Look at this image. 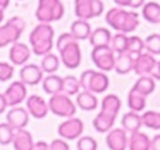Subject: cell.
I'll list each match as a JSON object with an SVG mask.
<instances>
[{
    "instance_id": "f35d334b",
    "label": "cell",
    "mask_w": 160,
    "mask_h": 150,
    "mask_svg": "<svg viewBox=\"0 0 160 150\" xmlns=\"http://www.w3.org/2000/svg\"><path fill=\"white\" fill-rule=\"evenodd\" d=\"M14 74V65L10 62H4L0 61V82H7L13 78Z\"/></svg>"
},
{
    "instance_id": "d4e9b609",
    "label": "cell",
    "mask_w": 160,
    "mask_h": 150,
    "mask_svg": "<svg viewBox=\"0 0 160 150\" xmlns=\"http://www.w3.org/2000/svg\"><path fill=\"white\" fill-rule=\"evenodd\" d=\"M41 84L44 92L48 93L50 96L62 92V77H60L57 74H48L47 77L42 78Z\"/></svg>"
},
{
    "instance_id": "f6af8a7d",
    "label": "cell",
    "mask_w": 160,
    "mask_h": 150,
    "mask_svg": "<svg viewBox=\"0 0 160 150\" xmlns=\"http://www.w3.org/2000/svg\"><path fill=\"white\" fill-rule=\"evenodd\" d=\"M7 108H9V106H7L6 98H4V95H3V93H0V115L3 113V112L6 111Z\"/></svg>"
},
{
    "instance_id": "4fadbf2b",
    "label": "cell",
    "mask_w": 160,
    "mask_h": 150,
    "mask_svg": "<svg viewBox=\"0 0 160 150\" xmlns=\"http://www.w3.org/2000/svg\"><path fill=\"white\" fill-rule=\"evenodd\" d=\"M30 57H31V50L27 44L20 41H16L12 44L9 51V60L12 65L23 67L24 64H27Z\"/></svg>"
},
{
    "instance_id": "7dc6e473",
    "label": "cell",
    "mask_w": 160,
    "mask_h": 150,
    "mask_svg": "<svg viewBox=\"0 0 160 150\" xmlns=\"http://www.w3.org/2000/svg\"><path fill=\"white\" fill-rule=\"evenodd\" d=\"M152 77H153V78H160V61H157L156 69H154V72L152 74Z\"/></svg>"
},
{
    "instance_id": "f546056e",
    "label": "cell",
    "mask_w": 160,
    "mask_h": 150,
    "mask_svg": "<svg viewBox=\"0 0 160 150\" xmlns=\"http://www.w3.org/2000/svg\"><path fill=\"white\" fill-rule=\"evenodd\" d=\"M60 57L55 54H52V52H48V54L42 55V60H41V64H40V68L42 69V72L44 74H55V72L58 71V68H60Z\"/></svg>"
},
{
    "instance_id": "d590c367",
    "label": "cell",
    "mask_w": 160,
    "mask_h": 150,
    "mask_svg": "<svg viewBox=\"0 0 160 150\" xmlns=\"http://www.w3.org/2000/svg\"><path fill=\"white\" fill-rule=\"evenodd\" d=\"M145 50L152 55L160 54V34H150L145 40Z\"/></svg>"
},
{
    "instance_id": "7c38bea8",
    "label": "cell",
    "mask_w": 160,
    "mask_h": 150,
    "mask_svg": "<svg viewBox=\"0 0 160 150\" xmlns=\"http://www.w3.org/2000/svg\"><path fill=\"white\" fill-rule=\"evenodd\" d=\"M26 109L28 115L33 116L34 119H44L48 115V103L42 96L40 95H30L26 99Z\"/></svg>"
},
{
    "instance_id": "ba28073f",
    "label": "cell",
    "mask_w": 160,
    "mask_h": 150,
    "mask_svg": "<svg viewBox=\"0 0 160 150\" xmlns=\"http://www.w3.org/2000/svg\"><path fill=\"white\" fill-rule=\"evenodd\" d=\"M58 136L64 140H77L78 138H81L84 133V122L79 118H68L64 122H61L57 128Z\"/></svg>"
},
{
    "instance_id": "7bdbcfd3",
    "label": "cell",
    "mask_w": 160,
    "mask_h": 150,
    "mask_svg": "<svg viewBox=\"0 0 160 150\" xmlns=\"http://www.w3.org/2000/svg\"><path fill=\"white\" fill-rule=\"evenodd\" d=\"M31 150H50V146H48V143H47V142L38 140V142H36V143H34V146H33V149H31Z\"/></svg>"
},
{
    "instance_id": "2e32d148",
    "label": "cell",
    "mask_w": 160,
    "mask_h": 150,
    "mask_svg": "<svg viewBox=\"0 0 160 150\" xmlns=\"http://www.w3.org/2000/svg\"><path fill=\"white\" fill-rule=\"evenodd\" d=\"M44 78V72L37 64H24L20 69V81L24 85H38Z\"/></svg>"
},
{
    "instance_id": "484cf974",
    "label": "cell",
    "mask_w": 160,
    "mask_h": 150,
    "mask_svg": "<svg viewBox=\"0 0 160 150\" xmlns=\"http://www.w3.org/2000/svg\"><path fill=\"white\" fill-rule=\"evenodd\" d=\"M71 34L77 41H82V40H88L92 33V28H91V24L87 20H81V18H77L72 24H71Z\"/></svg>"
},
{
    "instance_id": "836d02e7",
    "label": "cell",
    "mask_w": 160,
    "mask_h": 150,
    "mask_svg": "<svg viewBox=\"0 0 160 150\" xmlns=\"http://www.w3.org/2000/svg\"><path fill=\"white\" fill-rule=\"evenodd\" d=\"M126 41H128V34L125 33H115L112 34L111 37V42H109V47L112 48V51L115 54L126 51Z\"/></svg>"
},
{
    "instance_id": "ffe728a7",
    "label": "cell",
    "mask_w": 160,
    "mask_h": 150,
    "mask_svg": "<svg viewBox=\"0 0 160 150\" xmlns=\"http://www.w3.org/2000/svg\"><path fill=\"white\" fill-rule=\"evenodd\" d=\"M121 108H122V101L115 93H108L101 101V111L108 115H112V116H115V118L119 115Z\"/></svg>"
},
{
    "instance_id": "4316f807",
    "label": "cell",
    "mask_w": 160,
    "mask_h": 150,
    "mask_svg": "<svg viewBox=\"0 0 160 150\" xmlns=\"http://www.w3.org/2000/svg\"><path fill=\"white\" fill-rule=\"evenodd\" d=\"M75 16L81 20L95 18L94 14V0H75Z\"/></svg>"
},
{
    "instance_id": "bcb514c9",
    "label": "cell",
    "mask_w": 160,
    "mask_h": 150,
    "mask_svg": "<svg viewBox=\"0 0 160 150\" xmlns=\"http://www.w3.org/2000/svg\"><path fill=\"white\" fill-rule=\"evenodd\" d=\"M118 7H129V0H113Z\"/></svg>"
},
{
    "instance_id": "60d3db41",
    "label": "cell",
    "mask_w": 160,
    "mask_h": 150,
    "mask_svg": "<svg viewBox=\"0 0 160 150\" xmlns=\"http://www.w3.org/2000/svg\"><path fill=\"white\" fill-rule=\"evenodd\" d=\"M48 146H50V150H71L68 142L64 140V139H54Z\"/></svg>"
},
{
    "instance_id": "cb8c5ba5",
    "label": "cell",
    "mask_w": 160,
    "mask_h": 150,
    "mask_svg": "<svg viewBox=\"0 0 160 150\" xmlns=\"http://www.w3.org/2000/svg\"><path fill=\"white\" fill-rule=\"evenodd\" d=\"M122 129L126 130L128 133H133V132H139L142 125V116L138 112H126V113L122 116Z\"/></svg>"
},
{
    "instance_id": "7402d4cb",
    "label": "cell",
    "mask_w": 160,
    "mask_h": 150,
    "mask_svg": "<svg viewBox=\"0 0 160 150\" xmlns=\"http://www.w3.org/2000/svg\"><path fill=\"white\" fill-rule=\"evenodd\" d=\"M132 89L148 98V96L152 95V93L154 92V89H156V81H154V78L152 75H142V77H139L138 81L133 84Z\"/></svg>"
},
{
    "instance_id": "ab89813d",
    "label": "cell",
    "mask_w": 160,
    "mask_h": 150,
    "mask_svg": "<svg viewBox=\"0 0 160 150\" xmlns=\"http://www.w3.org/2000/svg\"><path fill=\"white\" fill-rule=\"evenodd\" d=\"M72 41H77V40L72 37V34L71 33H62V34L58 36L57 42H55V47H57V50L60 51L61 48H64L67 44H70V42H72Z\"/></svg>"
},
{
    "instance_id": "b9f144b4",
    "label": "cell",
    "mask_w": 160,
    "mask_h": 150,
    "mask_svg": "<svg viewBox=\"0 0 160 150\" xmlns=\"http://www.w3.org/2000/svg\"><path fill=\"white\" fill-rule=\"evenodd\" d=\"M150 150H160V133L150 139Z\"/></svg>"
},
{
    "instance_id": "5b68a950",
    "label": "cell",
    "mask_w": 160,
    "mask_h": 150,
    "mask_svg": "<svg viewBox=\"0 0 160 150\" xmlns=\"http://www.w3.org/2000/svg\"><path fill=\"white\" fill-rule=\"evenodd\" d=\"M24 28V18L18 17V16L9 18V21H6L3 26H0V48H4L7 45H12L13 42L18 41Z\"/></svg>"
},
{
    "instance_id": "4dcf8cb0",
    "label": "cell",
    "mask_w": 160,
    "mask_h": 150,
    "mask_svg": "<svg viewBox=\"0 0 160 150\" xmlns=\"http://www.w3.org/2000/svg\"><path fill=\"white\" fill-rule=\"evenodd\" d=\"M128 106L132 112H142L146 108V96L140 95L139 92L130 89L128 93Z\"/></svg>"
},
{
    "instance_id": "8d00e7d4",
    "label": "cell",
    "mask_w": 160,
    "mask_h": 150,
    "mask_svg": "<svg viewBox=\"0 0 160 150\" xmlns=\"http://www.w3.org/2000/svg\"><path fill=\"white\" fill-rule=\"evenodd\" d=\"M13 136H14V129L9 123H0V144L2 146L10 144L13 142Z\"/></svg>"
},
{
    "instance_id": "ee69618b",
    "label": "cell",
    "mask_w": 160,
    "mask_h": 150,
    "mask_svg": "<svg viewBox=\"0 0 160 150\" xmlns=\"http://www.w3.org/2000/svg\"><path fill=\"white\" fill-rule=\"evenodd\" d=\"M145 3V0H129V9H140Z\"/></svg>"
},
{
    "instance_id": "7a4b0ae2",
    "label": "cell",
    "mask_w": 160,
    "mask_h": 150,
    "mask_svg": "<svg viewBox=\"0 0 160 150\" xmlns=\"http://www.w3.org/2000/svg\"><path fill=\"white\" fill-rule=\"evenodd\" d=\"M28 41H30V50L33 54L42 57V55L51 52L52 47H54V28H52V26L45 23H38L31 30Z\"/></svg>"
},
{
    "instance_id": "603a6c76",
    "label": "cell",
    "mask_w": 160,
    "mask_h": 150,
    "mask_svg": "<svg viewBox=\"0 0 160 150\" xmlns=\"http://www.w3.org/2000/svg\"><path fill=\"white\" fill-rule=\"evenodd\" d=\"M116 118L112 116V115H108L105 112L99 111V113L92 120V125H94V129L99 133H108L112 128L115 126Z\"/></svg>"
},
{
    "instance_id": "277c9868",
    "label": "cell",
    "mask_w": 160,
    "mask_h": 150,
    "mask_svg": "<svg viewBox=\"0 0 160 150\" xmlns=\"http://www.w3.org/2000/svg\"><path fill=\"white\" fill-rule=\"evenodd\" d=\"M64 4L61 0H38V6L36 10V18L40 23L51 24L58 21L64 16Z\"/></svg>"
},
{
    "instance_id": "8992f818",
    "label": "cell",
    "mask_w": 160,
    "mask_h": 150,
    "mask_svg": "<svg viewBox=\"0 0 160 150\" xmlns=\"http://www.w3.org/2000/svg\"><path fill=\"white\" fill-rule=\"evenodd\" d=\"M47 103H48L50 112L58 118L68 119V118L75 116V113H77L75 102L71 99V96L65 95V93H62V92L51 95Z\"/></svg>"
},
{
    "instance_id": "9c48e42d",
    "label": "cell",
    "mask_w": 160,
    "mask_h": 150,
    "mask_svg": "<svg viewBox=\"0 0 160 150\" xmlns=\"http://www.w3.org/2000/svg\"><path fill=\"white\" fill-rule=\"evenodd\" d=\"M60 61L64 64V67L68 69H77L81 65L82 61V52L78 41H72L67 44L60 51Z\"/></svg>"
},
{
    "instance_id": "e575fe53",
    "label": "cell",
    "mask_w": 160,
    "mask_h": 150,
    "mask_svg": "<svg viewBox=\"0 0 160 150\" xmlns=\"http://www.w3.org/2000/svg\"><path fill=\"white\" fill-rule=\"evenodd\" d=\"M126 51L132 55H138L145 51V40H142L139 36H128L126 41Z\"/></svg>"
},
{
    "instance_id": "f1b7e54d",
    "label": "cell",
    "mask_w": 160,
    "mask_h": 150,
    "mask_svg": "<svg viewBox=\"0 0 160 150\" xmlns=\"http://www.w3.org/2000/svg\"><path fill=\"white\" fill-rule=\"evenodd\" d=\"M142 16L146 21L152 24L160 23V3L157 2H148L142 6Z\"/></svg>"
},
{
    "instance_id": "3957f363",
    "label": "cell",
    "mask_w": 160,
    "mask_h": 150,
    "mask_svg": "<svg viewBox=\"0 0 160 150\" xmlns=\"http://www.w3.org/2000/svg\"><path fill=\"white\" fill-rule=\"evenodd\" d=\"M81 89L89 91L92 93H103L109 88V77L106 72L94 71V69H87L81 74L78 78Z\"/></svg>"
},
{
    "instance_id": "c3c4849f",
    "label": "cell",
    "mask_w": 160,
    "mask_h": 150,
    "mask_svg": "<svg viewBox=\"0 0 160 150\" xmlns=\"http://www.w3.org/2000/svg\"><path fill=\"white\" fill-rule=\"evenodd\" d=\"M10 4V0H0V10H6Z\"/></svg>"
},
{
    "instance_id": "d6a6232c",
    "label": "cell",
    "mask_w": 160,
    "mask_h": 150,
    "mask_svg": "<svg viewBox=\"0 0 160 150\" xmlns=\"http://www.w3.org/2000/svg\"><path fill=\"white\" fill-rule=\"evenodd\" d=\"M81 91V85H79V81L77 77L74 75H67L62 78V93L68 96L77 95V93Z\"/></svg>"
},
{
    "instance_id": "6da1fadb",
    "label": "cell",
    "mask_w": 160,
    "mask_h": 150,
    "mask_svg": "<svg viewBox=\"0 0 160 150\" xmlns=\"http://www.w3.org/2000/svg\"><path fill=\"white\" fill-rule=\"evenodd\" d=\"M105 21L111 28L118 33H133L139 27V14L133 10H126L123 7H112L105 14Z\"/></svg>"
},
{
    "instance_id": "30bf717a",
    "label": "cell",
    "mask_w": 160,
    "mask_h": 150,
    "mask_svg": "<svg viewBox=\"0 0 160 150\" xmlns=\"http://www.w3.org/2000/svg\"><path fill=\"white\" fill-rule=\"evenodd\" d=\"M3 95L6 98L7 106H18L27 99V85H24L21 81H13Z\"/></svg>"
},
{
    "instance_id": "5bb4252c",
    "label": "cell",
    "mask_w": 160,
    "mask_h": 150,
    "mask_svg": "<svg viewBox=\"0 0 160 150\" xmlns=\"http://www.w3.org/2000/svg\"><path fill=\"white\" fill-rule=\"evenodd\" d=\"M6 120L14 130L26 129L28 122H30V115H28L27 109L23 108V106H13L7 112Z\"/></svg>"
},
{
    "instance_id": "44dd1931",
    "label": "cell",
    "mask_w": 160,
    "mask_h": 150,
    "mask_svg": "<svg viewBox=\"0 0 160 150\" xmlns=\"http://www.w3.org/2000/svg\"><path fill=\"white\" fill-rule=\"evenodd\" d=\"M128 150H150V138L140 130L129 133Z\"/></svg>"
},
{
    "instance_id": "e0dca14e",
    "label": "cell",
    "mask_w": 160,
    "mask_h": 150,
    "mask_svg": "<svg viewBox=\"0 0 160 150\" xmlns=\"http://www.w3.org/2000/svg\"><path fill=\"white\" fill-rule=\"evenodd\" d=\"M12 143L14 150H31L36 142L33 139V135L27 129H18L14 130Z\"/></svg>"
},
{
    "instance_id": "8fae6325",
    "label": "cell",
    "mask_w": 160,
    "mask_h": 150,
    "mask_svg": "<svg viewBox=\"0 0 160 150\" xmlns=\"http://www.w3.org/2000/svg\"><path fill=\"white\" fill-rule=\"evenodd\" d=\"M157 60L154 55L149 54V52L143 51L140 54L135 55V61H133V72L138 74L139 77L142 75H152L156 69Z\"/></svg>"
},
{
    "instance_id": "52a82bcc",
    "label": "cell",
    "mask_w": 160,
    "mask_h": 150,
    "mask_svg": "<svg viewBox=\"0 0 160 150\" xmlns=\"http://www.w3.org/2000/svg\"><path fill=\"white\" fill-rule=\"evenodd\" d=\"M115 52L112 51V48L109 45H103V47H92L91 51V60L95 64L99 71L109 72L113 71L115 67Z\"/></svg>"
},
{
    "instance_id": "ac0fdd59",
    "label": "cell",
    "mask_w": 160,
    "mask_h": 150,
    "mask_svg": "<svg viewBox=\"0 0 160 150\" xmlns=\"http://www.w3.org/2000/svg\"><path fill=\"white\" fill-rule=\"evenodd\" d=\"M75 105H77V108L82 109V111H85V112L95 111V109L98 108V98L95 93L82 89L77 93Z\"/></svg>"
},
{
    "instance_id": "681fc988",
    "label": "cell",
    "mask_w": 160,
    "mask_h": 150,
    "mask_svg": "<svg viewBox=\"0 0 160 150\" xmlns=\"http://www.w3.org/2000/svg\"><path fill=\"white\" fill-rule=\"evenodd\" d=\"M3 20H4V12L3 10H0V23H2Z\"/></svg>"
},
{
    "instance_id": "1f68e13d",
    "label": "cell",
    "mask_w": 160,
    "mask_h": 150,
    "mask_svg": "<svg viewBox=\"0 0 160 150\" xmlns=\"http://www.w3.org/2000/svg\"><path fill=\"white\" fill-rule=\"evenodd\" d=\"M140 116H142V125L145 128H149L152 130H160V112L146 111Z\"/></svg>"
},
{
    "instance_id": "74e56055",
    "label": "cell",
    "mask_w": 160,
    "mask_h": 150,
    "mask_svg": "<svg viewBox=\"0 0 160 150\" xmlns=\"http://www.w3.org/2000/svg\"><path fill=\"white\" fill-rule=\"evenodd\" d=\"M78 150H98V142L92 136H81L77 139Z\"/></svg>"
},
{
    "instance_id": "83f0119b",
    "label": "cell",
    "mask_w": 160,
    "mask_h": 150,
    "mask_svg": "<svg viewBox=\"0 0 160 150\" xmlns=\"http://www.w3.org/2000/svg\"><path fill=\"white\" fill-rule=\"evenodd\" d=\"M112 33L106 27H98L95 30H92L88 40H89L92 47H103V45H109Z\"/></svg>"
},
{
    "instance_id": "9a60e30c",
    "label": "cell",
    "mask_w": 160,
    "mask_h": 150,
    "mask_svg": "<svg viewBox=\"0 0 160 150\" xmlns=\"http://www.w3.org/2000/svg\"><path fill=\"white\" fill-rule=\"evenodd\" d=\"M128 135L122 128H112L106 133V146L109 150H128Z\"/></svg>"
},
{
    "instance_id": "d6986e66",
    "label": "cell",
    "mask_w": 160,
    "mask_h": 150,
    "mask_svg": "<svg viewBox=\"0 0 160 150\" xmlns=\"http://www.w3.org/2000/svg\"><path fill=\"white\" fill-rule=\"evenodd\" d=\"M133 61H135V55H132L130 52L123 51L115 55V69L116 74L119 75H126L130 71H133Z\"/></svg>"
}]
</instances>
